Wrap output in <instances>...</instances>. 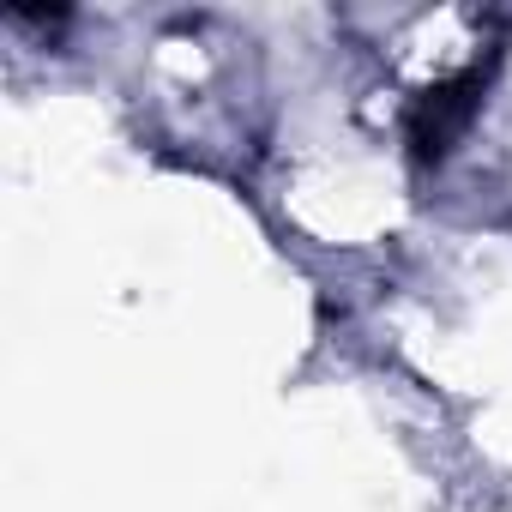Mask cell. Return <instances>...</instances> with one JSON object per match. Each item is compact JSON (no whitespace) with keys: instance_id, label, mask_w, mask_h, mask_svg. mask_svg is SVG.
<instances>
[{"instance_id":"obj_1","label":"cell","mask_w":512,"mask_h":512,"mask_svg":"<svg viewBox=\"0 0 512 512\" xmlns=\"http://www.w3.org/2000/svg\"><path fill=\"white\" fill-rule=\"evenodd\" d=\"M470 91H476V79H452V85H440V91L422 97V109H416V151H422V157H440L446 139L464 127Z\"/></svg>"}]
</instances>
